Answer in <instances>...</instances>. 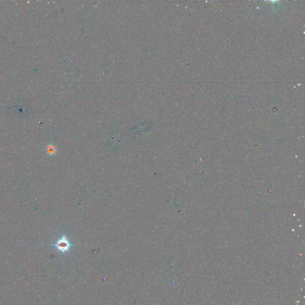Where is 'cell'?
I'll list each match as a JSON object with an SVG mask.
<instances>
[{
	"mask_svg": "<svg viewBox=\"0 0 305 305\" xmlns=\"http://www.w3.org/2000/svg\"><path fill=\"white\" fill-rule=\"evenodd\" d=\"M71 246L72 245L68 240V238L65 235H63L62 237L60 238L54 244V247H55L60 252L63 253L68 252Z\"/></svg>",
	"mask_w": 305,
	"mask_h": 305,
	"instance_id": "cell-1",
	"label": "cell"
}]
</instances>
